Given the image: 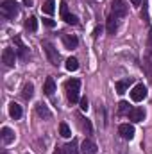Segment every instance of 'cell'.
<instances>
[{"label":"cell","instance_id":"obj_1","mask_svg":"<svg viewBox=\"0 0 152 154\" xmlns=\"http://www.w3.org/2000/svg\"><path fill=\"white\" fill-rule=\"evenodd\" d=\"M79 88H81V81L79 79H70L65 82V90H66V97L72 104H75L79 99Z\"/></svg>","mask_w":152,"mask_h":154},{"label":"cell","instance_id":"obj_2","mask_svg":"<svg viewBox=\"0 0 152 154\" xmlns=\"http://www.w3.org/2000/svg\"><path fill=\"white\" fill-rule=\"evenodd\" d=\"M41 47H43V50H45V54H47V57H48V61L54 65V66H57L59 65V52H57V48L50 43V41H41Z\"/></svg>","mask_w":152,"mask_h":154},{"label":"cell","instance_id":"obj_3","mask_svg":"<svg viewBox=\"0 0 152 154\" xmlns=\"http://www.w3.org/2000/svg\"><path fill=\"white\" fill-rule=\"evenodd\" d=\"M2 13L5 18H14L20 13V4L16 0H4L2 2Z\"/></svg>","mask_w":152,"mask_h":154},{"label":"cell","instance_id":"obj_4","mask_svg":"<svg viewBox=\"0 0 152 154\" xmlns=\"http://www.w3.org/2000/svg\"><path fill=\"white\" fill-rule=\"evenodd\" d=\"M125 14H127V4L123 0H113L111 2V16L123 18Z\"/></svg>","mask_w":152,"mask_h":154},{"label":"cell","instance_id":"obj_5","mask_svg":"<svg viewBox=\"0 0 152 154\" xmlns=\"http://www.w3.org/2000/svg\"><path fill=\"white\" fill-rule=\"evenodd\" d=\"M145 97H147V86H145V84H136V86L131 90V99H132L134 102H141Z\"/></svg>","mask_w":152,"mask_h":154},{"label":"cell","instance_id":"obj_6","mask_svg":"<svg viewBox=\"0 0 152 154\" xmlns=\"http://www.w3.org/2000/svg\"><path fill=\"white\" fill-rule=\"evenodd\" d=\"M2 61L5 63V66H14V61H16V52H14V48H11V47L4 48V52H2Z\"/></svg>","mask_w":152,"mask_h":154},{"label":"cell","instance_id":"obj_7","mask_svg":"<svg viewBox=\"0 0 152 154\" xmlns=\"http://www.w3.org/2000/svg\"><path fill=\"white\" fill-rule=\"evenodd\" d=\"M118 133H120V136H122L123 140H132V138H134V127L129 125V124H122V125L118 127Z\"/></svg>","mask_w":152,"mask_h":154},{"label":"cell","instance_id":"obj_8","mask_svg":"<svg viewBox=\"0 0 152 154\" xmlns=\"http://www.w3.org/2000/svg\"><path fill=\"white\" fill-rule=\"evenodd\" d=\"M129 120H132V122H143V118H145V109L143 108H134V109H131L129 113Z\"/></svg>","mask_w":152,"mask_h":154},{"label":"cell","instance_id":"obj_9","mask_svg":"<svg viewBox=\"0 0 152 154\" xmlns=\"http://www.w3.org/2000/svg\"><path fill=\"white\" fill-rule=\"evenodd\" d=\"M134 81H132V77H129V79H123V81H116L114 82V88H116V93H120V95H123L125 91H127V88L132 84Z\"/></svg>","mask_w":152,"mask_h":154},{"label":"cell","instance_id":"obj_10","mask_svg":"<svg viewBox=\"0 0 152 154\" xmlns=\"http://www.w3.org/2000/svg\"><path fill=\"white\" fill-rule=\"evenodd\" d=\"M81 154H97V145L91 140H84L81 145Z\"/></svg>","mask_w":152,"mask_h":154},{"label":"cell","instance_id":"obj_11","mask_svg":"<svg viewBox=\"0 0 152 154\" xmlns=\"http://www.w3.org/2000/svg\"><path fill=\"white\" fill-rule=\"evenodd\" d=\"M0 134H2V140H4V143H5V145H9V143H13V142H14V131H13L11 127H2Z\"/></svg>","mask_w":152,"mask_h":154},{"label":"cell","instance_id":"obj_12","mask_svg":"<svg viewBox=\"0 0 152 154\" xmlns=\"http://www.w3.org/2000/svg\"><path fill=\"white\" fill-rule=\"evenodd\" d=\"M14 45H16V54L22 57V59H27V47L22 43V39H20V36H14Z\"/></svg>","mask_w":152,"mask_h":154},{"label":"cell","instance_id":"obj_13","mask_svg":"<svg viewBox=\"0 0 152 154\" xmlns=\"http://www.w3.org/2000/svg\"><path fill=\"white\" fill-rule=\"evenodd\" d=\"M36 113H38L41 118H45V120H50V118H52L50 109H48V108H47V104H43V102L36 104Z\"/></svg>","mask_w":152,"mask_h":154},{"label":"cell","instance_id":"obj_14","mask_svg":"<svg viewBox=\"0 0 152 154\" xmlns=\"http://www.w3.org/2000/svg\"><path fill=\"white\" fill-rule=\"evenodd\" d=\"M63 43H65L66 48H75L77 45H79V39L74 34H63Z\"/></svg>","mask_w":152,"mask_h":154},{"label":"cell","instance_id":"obj_15","mask_svg":"<svg viewBox=\"0 0 152 154\" xmlns=\"http://www.w3.org/2000/svg\"><path fill=\"white\" fill-rule=\"evenodd\" d=\"M43 91H45V95H54V91H56V82H54V79L52 77H47V81H45V86H43Z\"/></svg>","mask_w":152,"mask_h":154},{"label":"cell","instance_id":"obj_16","mask_svg":"<svg viewBox=\"0 0 152 154\" xmlns=\"http://www.w3.org/2000/svg\"><path fill=\"white\" fill-rule=\"evenodd\" d=\"M9 115H11V118L18 120V118L22 116V106H18L16 102H11V104H9Z\"/></svg>","mask_w":152,"mask_h":154},{"label":"cell","instance_id":"obj_17","mask_svg":"<svg viewBox=\"0 0 152 154\" xmlns=\"http://www.w3.org/2000/svg\"><path fill=\"white\" fill-rule=\"evenodd\" d=\"M32 95H34V86H32V82H27V84L23 86V90H22V97H23L25 100H31Z\"/></svg>","mask_w":152,"mask_h":154},{"label":"cell","instance_id":"obj_18","mask_svg":"<svg viewBox=\"0 0 152 154\" xmlns=\"http://www.w3.org/2000/svg\"><path fill=\"white\" fill-rule=\"evenodd\" d=\"M65 152L66 154H81L79 152V145H77V140H72L65 145Z\"/></svg>","mask_w":152,"mask_h":154},{"label":"cell","instance_id":"obj_19","mask_svg":"<svg viewBox=\"0 0 152 154\" xmlns=\"http://www.w3.org/2000/svg\"><path fill=\"white\" fill-rule=\"evenodd\" d=\"M25 29H27L29 32H36V29H38V20H36L34 16L27 18V20H25Z\"/></svg>","mask_w":152,"mask_h":154},{"label":"cell","instance_id":"obj_20","mask_svg":"<svg viewBox=\"0 0 152 154\" xmlns=\"http://www.w3.org/2000/svg\"><path fill=\"white\" fill-rule=\"evenodd\" d=\"M116 29H118V20H116L114 16H109V18H108V32H109V34H114Z\"/></svg>","mask_w":152,"mask_h":154},{"label":"cell","instance_id":"obj_21","mask_svg":"<svg viewBox=\"0 0 152 154\" xmlns=\"http://www.w3.org/2000/svg\"><path fill=\"white\" fill-rule=\"evenodd\" d=\"M59 134L63 136V138H70L72 136V131H70V127H68V124H59Z\"/></svg>","mask_w":152,"mask_h":154},{"label":"cell","instance_id":"obj_22","mask_svg":"<svg viewBox=\"0 0 152 154\" xmlns=\"http://www.w3.org/2000/svg\"><path fill=\"white\" fill-rule=\"evenodd\" d=\"M54 5H56L54 0H45V4H43V13H45V14H52V13L56 11Z\"/></svg>","mask_w":152,"mask_h":154},{"label":"cell","instance_id":"obj_23","mask_svg":"<svg viewBox=\"0 0 152 154\" xmlns=\"http://www.w3.org/2000/svg\"><path fill=\"white\" fill-rule=\"evenodd\" d=\"M61 18H63L66 23H70V25H77V23H79L77 16H75V14H70V13H65V14H61Z\"/></svg>","mask_w":152,"mask_h":154},{"label":"cell","instance_id":"obj_24","mask_svg":"<svg viewBox=\"0 0 152 154\" xmlns=\"http://www.w3.org/2000/svg\"><path fill=\"white\" fill-rule=\"evenodd\" d=\"M81 127L86 131V134H91L93 133V125H91V122L88 118H81Z\"/></svg>","mask_w":152,"mask_h":154},{"label":"cell","instance_id":"obj_25","mask_svg":"<svg viewBox=\"0 0 152 154\" xmlns=\"http://www.w3.org/2000/svg\"><path fill=\"white\" fill-rule=\"evenodd\" d=\"M66 70H70V72H75L77 68H79V61H77L75 57H70V59H66Z\"/></svg>","mask_w":152,"mask_h":154},{"label":"cell","instance_id":"obj_26","mask_svg":"<svg viewBox=\"0 0 152 154\" xmlns=\"http://www.w3.org/2000/svg\"><path fill=\"white\" fill-rule=\"evenodd\" d=\"M131 109H129V102H125V100H122L120 104H118V113L120 115H123V113H129Z\"/></svg>","mask_w":152,"mask_h":154},{"label":"cell","instance_id":"obj_27","mask_svg":"<svg viewBox=\"0 0 152 154\" xmlns=\"http://www.w3.org/2000/svg\"><path fill=\"white\" fill-rule=\"evenodd\" d=\"M79 104H81V109H82V111H88L90 106H88V99H86V97H82V99L79 100Z\"/></svg>","mask_w":152,"mask_h":154},{"label":"cell","instance_id":"obj_28","mask_svg":"<svg viewBox=\"0 0 152 154\" xmlns=\"http://www.w3.org/2000/svg\"><path fill=\"white\" fill-rule=\"evenodd\" d=\"M43 23H45L47 27H50V29H52V27H56V22H54V20H50V18H43Z\"/></svg>","mask_w":152,"mask_h":154},{"label":"cell","instance_id":"obj_29","mask_svg":"<svg viewBox=\"0 0 152 154\" xmlns=\"http://www.w3.org/2000/svg\"><path fill=\"white\" fill-rule=\"evenodd\" d=\"M149 47H152V27L149 29Z\"/></svg>","mask_w":152,"mask_h":154},{"label":"cell","instance_id":"obj_30","mask_svg":"<svg viewBox=\"0 0 152 154\" xmlns=\"http://www.w3.org/2000/svg\"><path fill=\"white\" fill-rule=\"evenodd\" d=\"M99 34H100V27H97V29H95V31H93V38H97V36H99Z\"/></svg>","mask_w":152,"mask_h":154},{"label":"cell","instance_id":"obj_31","mask_svg":"<svg viewBox=\"0 0 152 154\" xmlns=\"http://www.w3.org/2000/svg\"><path fill=\"white\" fill-rule=\"evenodd\" d=\"M52 154H66V152H65V149H56Z\"/></svg>","mask_w":152,"mask_h":154},{"label":"cell","instance_id":"obj_32","mask_svg":"<svg viewBox=\"0 0 152 154\" xmlns=\"http://www.w3.org/2000/svg\"><path fill=\"white\" fill-rule=\"evenodd\" d=\"M23 4H25L27 7H31V5H32V0H23Z\"/></svg>","mask_w":152,"mask_h":154},{"label":"cell","instance_id":"obj_33","mask_svg":"<svg viewBox=\"0 0 152 154\" xmlns=\"http://www.w3.org/2000/svg\"><path fill=\"white\" fill-rule=\"evenodd\" d=\"M131 4H132V5H140V4H141V0H131Z\"/></svg>","mask_w":152,"mask_h":154}]
</instances>
